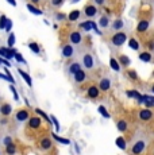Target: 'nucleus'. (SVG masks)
Returning a JSON list of instances; mask_svg holds the SVG:
<instances>
[{
	"instance_id": "nucleus-17",
	"label": "nucleus",
	"mask_w": 154,
	"mask_h": 155,
	"mask_svg": "<svg viewBox=\"0 0 154 155\" xmlns=\"http://www.w3.org/2000/svg\"><path fill=\"white\" fill-rule=\"evenodd\" d=\"M0 113H2L3 116H10L11 113H12V107H11V104H8V103H3V104H0Z\"/></svg>"
},
{
	"instance_id": "nucleus-44",
	"label": "nucleus",
	"mask_w": 154,
	"mask_h": 155,
	"mask_svg": "<svg viewBox=\"0 0 154 155\" xmlns=\"http://www.w3.org/2000/svg\"><path fill=\"white\" fill-rule=\"evenodd\" d=\"M65 0H50V4L53 5V7H61L62 4H64Z\"/></svg>"
},
{
	"instance_id": "nucleus-23",
	"label": "nucleus",
	"mask_w": 154,
	"mask_h": 155,
	"mask_svg": "<svg viewBox=\"0 0 154 155\" xmlns=\"http://www.w3.org/2000/svg\"><path fill=\"white\" fill-rule=\"evenodd\" d=\"M81 16V11L80 10H72L69 14H68V20L69 22H77Z\"/></svg>"
},
{
	"instance_id": "nucleus-7",
	"label": "nucleus",
	"mask_w": 154,
	"mask_h": 155,
	"mask_svg": "<svg viewBox=\"0 0 154 155\" xmlns=\"http://www.w3.org/2000/svg\"><path fill=\"white\" fill-rule=\"evenodd\" d=\"M97 5L96 4H85L84 8H82V14H84L85 18L91 19V18H95L97 15Z\"/></svg>"
},
{
	"instance_id": "nucleus-55",
	"label": "nucleus",
	"mask_w": 154,
	"mask_h": 155,
	"mask_svg": "<svg viewBox=\"0 0 154 155\" xmlns=\"http://www.w3.org/2000/svg\"><path fill=\"white\" fill-rule=\"evenodd\" d=\"M0 155H2V150H0Z\"/></svg>"
},
{
	"instance_id": "nucleus-51",
	"label": "nucleus",
	"mask_w": 154,
	"mask_h": 155,
	"mask_svg": "<svg viewBox=\"0 0 154 155\" xmlns=\"http://www.w3.org/2000/svg\"><path fill=\"white\" fill-rule=\"evenodd\" d=\"M7 2L10 3L11 5H14V7H15V5H16V2H15V0H7Z\"/></svg>"
},
{
	"instance_id": "nucleus-35",
	"label": "nucleus",
	"mask_w": 154,
	"mask_h": 155,
	"mask_svg": "<svg viewBox=\"0 0 154 155\" xmlns=\"http://www.w3.org/2000/svg\"><path fill=\"white\" fill-rule=\"evenodd\" d=\"M80 28L85 30V31H91L92 30V20H85V22L80 23Z\"/></svg>"
},
{
	"instance_id": "nucleus-2",
	"label": "nucleus",
	"mask_w": 154,
	"mask_h": 155,
	"mask_svg": "<svg viewBox=\"0 0 154 155\" xmlns=\"http://www.w3.org/2000/svg\"><path fill=\"white\" fill-rule=\"evenodd\" d=\"M127 34L124 31H116L114 35L111 37V39H109V43L112 45V46L115 47H122L124 43L127 42Z\"/></svg>"
},
{
	"instance_id": "nucleus-22",
	"label": "nucleus",
	"mask_w": 154,
	"mask_h": 155,
	"mask_svg": "<svg viewBox=\"0 0 154 155\" xmlns=\"http://www.w3.org/2000/svg\"><path fill=\"white\" fill-rule=\"evenodd\" d=\"M80 69H81V64H80V62H72V64H69V66H68V74L73 76V74L77 73Z\"/></svg>"
},
{
	"instance_id": "nucleus-37",
	"label": "nucleus",
	"mask_w": 154,
	"mask_h": 155,
	"mask_svg": "<svg viewBox=\"0 0 154 155\" xmlns=\"http://www.w3.org/2000/svg\"><path fill=\"white\" fill-rule=\"evenodd\" d=\"M14 45H15V34L14 32H10L8 34V39H7V47H14Z\"/></svg>"
},
{
	"instance_id": "nucleus-50",
	"label": "nucleus",
	"mask_w": 154,
	"mask_h": 155,
	"mask_svg": "<svg viewBox=\"0 0 154 155\" xmlns=\"http://www.w3.org/2000/svg\"><path fill=\"white\" fill-rule=\"evenodd\" d=\"M30 3H32V4H35V5H38L41 3V0H30Z\"/></svg>"
},
{
	"instance_id": "nucleus-12",
	"label": "nucleus",
	"mask_w": 154,
	"mask_h": 155,
	"mask_svg": "<svg viewBox=\"0 0 154 155\" xmlns=\"http://www.w3.org/2000/svg\"><path fill=\"white\" fill-rule=\"evenodd\" d=\"M73 80H75V82L76 84H82V82H85L87 81V78H88V74H87V71H85L84 69H80L77 73L73 74Z\"/></svg>"
},
{
	"instance_id": "nucleus-18",
	"label": "nucleus",
	"mask_w": 154,
	"mask_h": 155,
	"mask_svg": "<svg viewBox=\"0 0 154 155\" xmlns=\"http://www.w3.org/2000/svg\"><path fill=\"white\" fill-rule=\"evenodd\" d=\"M124 27V22H123V19H120V18H118V19H115L114 22L111 23V28H112V31H122Z\"/></svg>"
},
{
	"instance_id": "nucleus-53",
	"label": "nucleus",
	"mask_w": 154,
	"mask_h": 155,
	"mask_svg": "<svg viewBox=\"0 0 154 155\" xmlns=\"http://www.w3.org/2000/svg\"><path fill=\"white\" fill-rule=\"evenodd\" d=\"M152 92H153V94H154V84H153V86H152Z\"/></svg>"
},
{
	"instance_id": "nucleus-38",
	"label": "nucleus",
	"mask_w": 154,
	"mask_h": 155,
	"mask_svg": "<svg viewBox=\"0 0 154 155\" xmlns=\"http://www.w3.org/2000/svg\"><path fill=\"white\" fill-rule=\"evenodd\" d=\"M7 22H8V18L5 16V15H2V16H0V30H4L5 28Z\"/></svg>"
},
{
	"instance_id": "nucleus-14",
	"label": "nucleus",
	"mask_w": 154,
	"mask_h": 155,
	"mask_svg": "<svg viewBox=\"0 0 154 155\" xmlns=\"http://www.w3.org/2000/svg\"><path fill=\"white\" fill-rule=\"evenodd\" d=\"M39 148L43 151H49L50 148H53V142L50 138H47V136H43L42 139L39 140Z\"/></svg>"
},
{
	"instance_id": "nucleus-54",
	"label": "nucleus",
	"mask_w": 154,
	"mask_h": 155,
	"mask_svg": "<svg viewBox=\"0 0 154 155\" xmlns=\"http://www.w3.org/2000/svg\"><path fill=\"white\" fill-rule=\"evenodd\" d=\"M2 61H3V57H0V65H2Z\"/></svg>"
},
{
	"instance_id": "nucleus-39",
	"label": "nucleus",
	"mask_w": 154,
	"mask_h": 155,
	"mask_svg": "<svg viewBox=\"0 0 154 155\" xmlns=\"http://www.w3.org/2000/svg\"><path fill=\"white\" fill-rule=\"evenodd\" d=\"M50 119H52V124L55 127V131L58 132V131H60V128H61V127H60V123H58V120L55 119L54 115H50Z\"/></svg>"
},
{
	"instance_id": "nucleus-21",
	"label": "nucleus",
	"mask_w": 154,
	"mask_h": 155,
	"mask_svg": "<svg viewBox=\"0 0 154 155\" xmlns=\"http://www.w3.org/2000/svg\"><path fill=\"white\" fill-rule=\"evenodd\" d=\"M18 73L20 74V77H22L23 80H25V82H26V84H27V85L31 88V86H32V78H31V76H30V74H28L27 71H25L23 69H18Z\"/></svg>"
},
{
	"instance_id": "nucleus-16",
	"label": "nucleus",
	"mask_w": 154,
	"mask_h": 155,
	"mask_svg": "<svg viewBox=\"0 0 154 155\" xmlns=\"http://www.w3.org/2000/svg\"><path fill=\"white\" fill-rule=\"evenodd\" d=\"M116 59L122 68H129L130 65H131V59H130V57H127L126 54H119Z\"/></svg>"
},
{
	"instance_id": "nucleus-31",
	"label": "nucleus",
	"mask_w": 154,
	"mask_h": 155,
	"mask_svg": "<svg viewBox=\"0 0 154 155\" xmlns=\"http://www.w3.org/2000/svg\"><path fill=\"white\" fill-rule=\"evenodd\" d=\"M35 113H37V115H39V116H41V117H42V119H45V120H46V121H47V123H49V124H52V119H50V116L47 115L46 112H43L42 109L37 108V109H35Z\"/></svg>"
},
{
	"instance_id": "nucleus-15",
	"label": "nucleus",
	"mask_w": 154,
	"mask_h": 155,
	"mask_svg": "<svg viewBox=\"0 0 154 155\" xmlns=\"http://www.w3.org/2000/svg\"><path fill=\"white\" fill-rule=\"evenodd\" d=\"M149 26H150V22L146 19H142L138 22V26H137V31L139 34H143V32H146L147 30H149Z\"/></svg>"
},
{
	"instance_id": "nucleus-40",
	"label": "nucleus",
	"mask_w": 154,
	"mask_h": 155,
	"mask_svg": "<svg viewBox=\"0 0 154 155\" xmlns=\"http://www.w3.org/2000/svg\"><path fill=\"white\" fill-rule=\"evenodd\" d=\"M4 73H5V76H7V77H8V81H10V82H11V84H12V85H14V84H15V80H14L12 74H11V73H10V70H8V68H7V66H5V68H4Z\"/></svg>"
},
{
	"instance_id": "nucleus-41",
	"label": "nucleus",
	"mask_w": 154,
	"mask_h": 155,
	"mask_svg": "<svg viewBox=\"0 0 154 155\" xmlns=\"http://www.w3.org/2000/svg\"><path fill=\"white\" fill-rule=\"evenodd\" d=\"M10 91L12 92V94H14V100H15V101H19V94H18V91L15 89V86H14L12 84L10 85Z\"/></svg>"
},
{
	"instance_id": "nucleus-25",
	"label": "nucleus",
	"mask_w": 154,
	"mask_h": 155,
	"mask_svg": "<svg viewBox=\"0 0 154 155\" xmlns=\"http://www.w3.org/2000/svg\"><path fill=\"white\" fill-rule=\"evenodd\" d=\"M52 138L54 139L55 142L61 143V144H65V146H69V144H70V140H69V139L62 138V136H60L58 134H55V132H52Z\"/></svg>"
},
{
	"instance_id": "nucleus-32",
	"label": "nucleus",
	"mask_w": 154,
	"mask_h": 155,
	"mask_svg": "<svg viewBox=\"0 0 154 155\" xmlns=\"http://www.w3.org/2000/svg\"><path fill=\"white\" fill-rule=\"evenodd\" d=\"M126 76L129 77L131 81H137L138 80V74H137V71H135L134 69H127L126 70Z\"/></svg>"
},
{
	"instance_id": "nucleus-47",
	"label": "nucleus",
	"mask_w": 154,
	"mask_h": 155,
	"mask_svg": "<svg viewBox=\"0 0 154 155\" xmlns=\"http://www.w3.org/2000/svg\"><path fill=\"white\" fill-rule=\"evenodd\" d=\"M93 3L97 5V7H103L105 3V0H93Z\"/></svg>"
},
{
	"instance_id": "nucleus-45",
	"label": "nucleus",
	"mask_w": 154,
	"mask_h": 155,
	"mask_svg": "<svg viewBox=\"0 0 154 155\" xmlns=\"http://www.w3.org/2000/svg\"><path fill=\"white\" fill-rule=\"evenodd\" d=\"M10 143H12V138H11V136H5V138L3 139V144L4 146H8Z\"/></svg>"
},
{
	"instance_id": "nucleus-30",
	"label": "nucleus",
	"mask_w": 154,
	"mask_h": 155,
	"mask_svg": "<svg viewBox=\"0 0 154 155\" xmlns=\"http://www.w3.org/2000/svg\"><path fill=\"white\" fill-rule=\"evenodd\" d=\"M127 42H129V46H130V49H132V50H135V51H138L139 50V42H138V39H135V38H130V39H127Z\"/></svg>"
},
{
	"instance_id": "nucleus-27",
	"label": "nucleus",
	"mask_w": 154,
	"mask_h": 155,
	"mask_svg": "<svg viewBox=\"0 0 154 155\" xmlns=\"http://www.w3.org/2000/svg\"><path fill=\"white\" fill-rule=\"evenodd\" d=\"M115 144H116L118 147L120 148V150H123V151L127 150V143H126V139H124L123 136H119V138H116V140H115Z\"/></svg>"
},
{
	"instance_id": "nucleus-19",
	"label": "nucleus",
	"mask_w": 154,
	"mask_h": 155,
	"mask_svg": "<svg viewBox=\"0 0 154 155\" xmlns=\"http://www.w3.org/2000/svg\"><path fill=\"white\" fill-rule=\"evenodd\" d=\"M129 127H130V124H129V121H127V120H124V119H120V120H118L116 128H118V131H119L120 134L126 132V131L129 130Z\"/></svg>"
},
{
	"instance_id": "nucleus-49",
	"label": "nucleus",
	"mask_w": 154,
	"mask_h": 155,
	"mask_svg": "<svg viewBox=\"0 0 154 155\" xmlns=\"http://www.w3.org/2000/svg\"><path fill=\"white\" fill-rule=\"evenodd\" d=\"M0 78H2V80H7V81H8V77L5 76V73H2V71H0Z\"/></svg>"
},
{
	"instance_id": "nucleus-36",
	"label": "nucleus",
	"mask_w": 154,
	"mask_h": 155,
	"mask_svg": "<svg viewBox=\"0 0 154 155\" xmlns=\"http://www.w3.org/2000/svg\"><path fill=\"white\" fill-rule=\"evenodd\" d=\"M97 111H99V113H100V115H102L104 119H109V117H111V115H109V112L107 111V109H105L104 105H99Z\"/></svg>"
},
{
	"instance_id": "nucleus-33",
	"label": "nucleus",
	"mask_w": 154,
	"mask_h": 155,
	"mask_svg": "<svg viewBox=\"0 0 154 155\" xmlns=\"http://www.w3.org/2000/svg\"><path fill=\"white\" fill-rule=\"evenodd\" d=\"M126 94H127V97H130V99H135V100H138L139 97L142 96L138 91H134V89H131V91H126Z\"/></svg>"
},
{
	"instance_id": "nucleus-42",
	"label": "nucleus",
	"mask_w": 154,
	"mask_h": 155,
	"mask_svg": "<svg viewBox=\"0 0 154 155\" xmlns=\"http://www.w3.org/2000/svg\"><path fill=\"white\" fill-rule=\"evenodd\" d=\"M14 58H15L16 59V61L18 62H19V64H26V59L25 58H23V57H22V54H20V53H15V55H14Z\"/></svg>"
},
{
	"instance_id": "nucleus-11",
	"label": "nucleus",
	"mask_w": 154,
	"mask_h": 155,
	"mask_svg": "<svg viewBox=\"0 0 154 155\" xmlns=\"http://www.w3.org/2000/svg\"><path fill=\"white\" fill-rule=\"evenodd\" d=\"M16 51L18 50L14 49V47H11V49L10 47H0V57H3L5 59H12Z\"/></svg>"
},
{
	"instance_id": "nucleus-24",
	"label": "nucleus",
	"mask_w": 154,
	"mask_h": 155,
	"mask_svg": "<svg viewBox=\"0 0 154 155\" xmlns=\"http://www.w3.org/2000/svg\"><path fill=\"white\" fill-rule=\"evenodd\" d=\"M138 58L141 59L142 62H145V64H149V62H152L153 55H152V53L150 51H142V53H139Z\"/></svg>"
},
{
	"instance_id": "nucleus-1",
	"label": "nucleus",
	"mask_w": 154,
	"mask_h": 155,
	"mask_svg": "<svg viewBox=\"0 0 154 155\" xmlns=\"http://www.w3.org/2000/svg\"><path fill=\"white\" fill-rule=\"evenodd\" d=\"M147 151V140L146 139H137L130 147V154L131 155H145Z\"/></svg>"
},
{
	"instance_id": "nucleus-20",
	"label": "nucleus",
	"mask_w": 154,
	"mask_h": 155,
	"mask_svg": "<svg viewBox=\"0 0 154 155\" xmlns=\"http://www.w3.org/2000/svg\"><path fill=\"white\" fill-rule=\"evenodd\" d=\"M111 22H109V16L108 15H100L99 16V27L102 28H108Z\"/></svg>"
},
{
	"instance_id": "nucleus-46",
	"label": "nucleus",
	"mask_w": 154,
	"mask_h": 155,
	"mask_svg": "<svg viewBox=\"0 0 154 155\" xmlns=\"http://www.w3.org/2000/svg\"><path fill=\"white\" fill-rule=\"evenodd\" d=\"M11 28H12V22H11V20L10 19H8V22H7V26H5V31H7L8 32V34H10V32H11Z\"/></svg>"
},
{
	"instance_id": "nucleus-48",
	"label": "nucleus",
	"mask_w": 154,
	"mask_h": 155,
	"mask_svg": "<svg viewBox=\"0 0 154 155\" xmlns=\"http://www.w3.org/2000/svg\"><path fill=\"white\" fill-rule=\"evenodd\" d=\"M2 65H4V66H7V68H10V66H11V62H8V59H5V58H3V61H2Z\"/></svg>"
},
{
	"instance_id": "nucleus-52",
	"label": "nucleus",
	"mask_w": 154,
	"mask_h": 155,
	"mask_svg": "<svg viewBox=\"0 0 154 155\" xmlns=\"http://www.w3.org/2000/svg\"><path fill=\"white\" fill-rule=\"evenodd\" d=\"M80 0H70V3H72V4H75V3H79Z\"/></svg>"
},
{
	"instance_id": "nucleus-56",
	"label": "nucleus",
	"mask_w": 154,
	"mask_h": 155,
	"mask_svg": "<svg viewBox=\"0 0 154 155\" xmlns=\"http://www.w3.org/2000/svg\"><path fill=\"white\" fill-rule=\"evenodd\" d=\"M153 155H154V150H153Z\"/></svg>"
},
{
	"instance_id": "nucleus-8",
	"label": "nucleus",
	"mask_w": 154,
	"mask_h": 155,
	"mask_svg": "<svg viewBox=\"0 0 154 155\" xmlns=\"http://www.w3.org/2000/svg\"><path fill=\"white\" fill-rule=\"evenodd\" d=\"M97 84H99L97 86H99L100 92H108L109 89L112 88V81H111V78H108V77H102Z\"/></svg>"
},
{
	"instance_id": "nucleus-43",
	"label": "nucleus",
	"mask_w": 154,
	"mask_h": 155,
	"mask_svg": "<svg viewBox=\"0 0 154 155\" xmlns=\"http://www.w3.org/2000/svg\"><path fill=\"white\" fill-rule=\"evenodd\" d=\"M54 16H55V19H57V20H60V22H61V20H65V19H68L66 14H64V12H55V15H54Z\"/></svg>"
},
{
	"instance_id": "nucleus-13",
	"label": "nucleus",
	"mask_w": 154,
	"mask_h": 155,
	"mask_svg": "<svg viewBox=\"0 0 154 155\" xmlns=\"http://www.w3.org/2000/svg\"><path fill=\"white\" fill-rule=\"evenodd\" d=\"M87 97L88 99H91V100H95V99H97L99 97V94H100V89H99V86L97 85H91L89 88L87 89Z\"/></svg>"
},
{
	"instance_id": "nucleus-5",
	"label": "nucleus",
	"mask_w": 154,
	"mask_h": 155,
	"mask_svg": "<svg viewBox=\"0 0 154 155\" xmlns=\"http://www.w3.org/2000/svg\"><path fill=\"white\" fill-rule=\"evenodd\" d=\"M137 116H138V120L147 123V121H150L154 117V112L152 111V108H142L138 111Z\"/></svg>"
},
{
	"instance_id": "nucleus-6",
	"label": "nucleus",
	"mask_w": 154,
	"mask_h": 155,
	"mask_svg": "<svg viewBox=\"0 0 154 155\" xmlns=\"http://www.w3.org/2000/svg\"><path fill=\"white\" fill-rule=\"evenodd\" d=\"M61 54L64 58H66V59H69V58H72V57H75L76 54V47H75V45H72V43H65L64 46H62V49H61Z\"/></svg>"
},
{
	"instance_id": "nucleus-34",
	"label": "nucleus",
	"mask_w": 154,
	"mask_h": 155,
	"mask_svg": "<svg viewBox=\"0 0 154 155\" xmlns=\"http://www.w3.org/2000/svg\"><path fill=\"white\" fill-rule=\"evenodd\" d=\"M28 49H30L32 53H35V54H39L41 53V47H39V45H38L37 42H30L28 43Z\"/></svg>"
},
{
	"instance_id": "nucleus-9",
	"label": "nucleus",
	"mask_w": 154,
	"mask_h": 155,
	"mask_svg": "<svg viewBox=\"0 0 154 155\" xmlns=\"http://www.w3.org/2000/svg\"><path fill=\"white\" fill-rule=\"evenodd\" d=\"M28 119H30V112L27 111V109H19V111L15 112V120L18 123H25V121H27Z\"/></svg>"
},
{
	"instance_id": "nucleus-3",
	"label": "nucleus",
	"mask_w": 154,
	"mask_h": 155,
	"mask_svg": "<svg viewBox=\"0 0 154 155\" xmlns=\"http://www.w3.org/2000/svg\"><path fill=\"white\" fill-rule=\"evenodd\" d=\"M68 41H69V43L75 45V46H80V45H82V42H84L82 32L80 30H72L69 32V35H68Z\"/></svg>"
},
{
	"instance_id": "nucleus-4",
	"label": "nucleus",
	"mask_w": 154,
	"mask_h": 155,
	"mask_svg": "<svg viewBox=\"0 0 154 155\" xmlns=\"http://www.w3.org/2000/svg\"><path fill=\"white\" fill-rule=\"evenodd\" d=\"M95 57L91 54V53H84V54L81 55V66L84 68V69H87V70H92L93 68H95Z\"/></svg>"
},
{
	"instance_id": "nucleus-28",
	"label": "nucleus",
	"mask_w": 154,
	"mask_h": 155,
	"mask_svg": "<svg viewBox=\"0 0 154 155\" xmlns=\"http://www.w3.org/2000/svg\"><path fill=\"white\" fill-rule=\"evenodd\" d=\"M27 10L30 11L31 14H34V15H42V10H39V8L37 7L35 4H32V3H28L27 4Z\"/></svg>"
},
{
	"instance_id": "nucleus-26",
	"label": "nucleus",
	"mask_w": 154,
	"mask_h": 155,
	"mask_svg": "<svg viewBox=\"0 0 154 155\" xmlns=\"http://www.w3.org/2000/svg\"><path fill=\"white\" fill-rule=\"evenodd\" d=\"M109 68L114 71H120V69H122V66H120V64L118 62V59L114 58V57L109 58Z\"/></svg>"
},
{
	"instance_id": "nucleus-29",
	"label": "nucleus",
	"mask_w": 154,
	"mask_h": 155,
	"mask_svg": "<svg viewBox=\"0 0 154 155\" xmlns=\"http://www.w3.org/2000/svg\"><path fill=\"white\" fill-rule=\"evenodd\" d=\"M16 150H18V147H16V144L14 142L10 143L8 146H5V153H7V155H15Z\"/></svg>"
},
{
	"instance_id": "nucleus-10",
	"label": "nucleus",
	"mask_w": 154,
	"mask_h": 155,
	"mask_svg": "<svg viewBox=\"0 0 154 155\" xmlns=\"http://www.w3.org/2000/svg\"><path fill=\"white\" fill-rule=\"evenodd\" d=\"M41 126H42V121L39 116H30V119L27 120V127L30 130H39Z\"/></svg>"
}]
</instances>
